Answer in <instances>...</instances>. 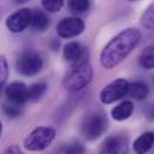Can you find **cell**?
<instances>
[{"label": "cell", "instance_id": "cell-1", "mask_svg": "<svg viewBox=\"0 0 154 154\" xmlns=\"http://www.w3.org/2000/svg\"><path fill=\"white\" fill-rule=\"evenodd\" d=\"M141 39L140 30L129 28L116 35L102 50L100 63L106 69H112L119 65L139 44Z\"/></svg>", "mask_w": 154, "mask_h": 154}, {"label": "cell", "instance_id": "cell-2", "mask_svg": "<svg viewBox=\"0 0 154 154\" xmlns=\"http://www.w3.org/2000/svg\"><path fill=\"white\" fill-rule=\"evenodd\" d=\"M92 78L93 71L86 59L79 63L72 65L71 71L63 79V87L71 92L80 91L92 81Z\"/></svg>", "mask_w": 154, "mask_h": 154}, {"label": "cell", "instance_id": "cell-3", "mask_svg": "<svg viewBox=\"0 0 154 154\" xmlns=\"http://www.w3.org/2000/svg\"><path fill=\"white\" fill-rule=\"evenodd\" d=\"M55 139V130L50 127H37L25 139L24 148L29 152H41L47 149Z\"/></svg>", "mask_w": 154, "mask_h": 154}, {"label": "cell", "instance_id": "cell-4", "mask_svg": "<svg viewBox=\"0 0 154 154\" xmlns=\"http://www.w3.org/2000/svg\"><path fill=\"white\" fill-rule=\"evenodd\" d=\"M17 71L25 77L36 75L43 67V60L35 51H25L17 60Z\"/></svg>", "mask_w": 154, "mask_h": 154}, {"label": "cell", "instance_id": "cell-5", "mask_svg": "<svg viewBox=\"0 0 154 154\" xmlns=\"http://www.w3.org/2000/svg\"><path fill=\"white\" fill-rule=\"evenodd\" d=\"M106 129V119L103 115L99 114H92L87 116L81 125L82 135L86 140L92 141L98 139Z\"/></svg>", "mask_w": 154, "mask_h": 154}, {"label": "cell", "instance_id": "cell-6", "mask_svg": "<svg viewBox=\"0 0 154 154\" xmlns=\"http://www.w3.org/2000/svg\"><path fill=\"white\" fill-rule=\"evenodd\" d=\"M128 88H129V82L127 80L116 79L100 91L99 99L103 104H111L123 98L128 93Z\"/></svg>", "mask_w": 154, "mask_h": 154}, {"label": "cell", "instance_id": "cell-7", "mask_svg": "<svg viewBox=\"0 0 154 154\" xmlns=\"http://www.w3.org/2000/svg\"><path fill=\"white\" fill-rule=\"evenodd\" d=\"M31 17L32 12L29 8H20L7 17L6 26L11 32L19 34L31 24Z\"/></svg>", "mask_w": 154, "mask_h": 154}, {"label": "cell", "instance_id": "cell-8", "mask_svg": "<svg viewBox=\"0 0 154 154\" xmlns=\"http://www.w3.org/2000/svg\"><path fill=\"white\" fill-rule=\"evenodd\" d=\"M84 29L85 24L79 17H68L57 24L56 31L61 38H72L79 36Z\"/></svg>", "mask_w": 154, "mask_h": 154}, {"label": "cell", "instance_id": "cell-9", "mask_svg": "<svg viewBox=\"0 0 154 154\" xmlns=\"http://www.w3.org/2000/svg\"><path fill=\"white\" fill-rule=\"evenodd\" d=\"M5 94H6L7 99L16 106L23 105L26 103V100H29L28 99V87L24 82H20V81L11 82L6 87Z\"/></svg>", "mask_w": 154, "mask_h": 154}, {"label": "cell", "instance_id": "cell-10", "mask_svg": "<svg viewBox=\"0 0 154 154\" xmlns=\"http://www.w3.org/2000/svg\"><path fill=\"white\" fill-rule=\"evenodd\" d=\"M63 56L65 59L71 62L72 65L79 63L87 59V53L85 47L79 42H68L63 48Z\"/></svg>", "mask_w": 154, "mask_h": 154}, {"label": "cell", "instance_id": "cell-11", "mask_svg": "<svg viewBox=\"0 0 154 154\" xmlns=\"http://www.w3.org/2000/svg\"><path fill=\"white\" fill-rule=\"evenodd\" d=\"M127 148V140L123 136L112 135L105 139L102 146L103 154H123Z\"/></svg>", "mask_w": 154, "mask_h": 154}, {"label": "cell", "instance_id": "cell-12", "mask_svg": "<svg viewBox=\"0 0 154 154\" xmlns=\"http://www.w3.org/2000/svg\"><path fill=\"white\" fill-rule=\"evenodd\" d=\"M154 143V133L153 131H146L141 134L133 145L134 152L136 154H146L152 147Z\"/></svg>", "mask_w": 154, "mask_h": 154}, {"label": "cell", "instance_id": "cell-13", "mask_svg": "<svg viewBox=\"0 0 154 154\" xmlns=\"http://www.w3.org/2000/svg\"><path fill=\"white\" fill-rule=\"evenodd\" d=\"M134 111V104L130 100H124L111 110V116L116 121L128 119Z\"/></svg>", "mask_w": 154, "mask_h": 154}, {"label": "cell", "instance_id": "cell-14", "mask_svg": "<svg viewBox=\"0 0 154 154\" xmlns=\"http://www.w3.org/2000/svg\"><path fill=\"white\" fill-rule=\"evenodd\" d=\"M148 86L143 81H134L133 84H129L128 93L130 94L131 98L135 100H143L148 96Z\"/></svg>", "mask_w": 154, "mask_h": 154}, {"label": "cell", "instance_id": "cell-15", "mask_svg": "<svg viewBox=\"0 0 154 154\" xmlns=\"http://www.w3.org/2000/svg\"><path fill=\"white\" fill-rule=\"evenodd\" d=\"M35 30L37 31H44L49 26V18L44 11L36 10L32 13L31 17V24H30Z\"/></svg>", "mask_w": 154, "mask_h": 154}, {"label": "cell", "instance_id": "cell-16", "mask_svg": "<svg viewBox=\"0 0 154 154\" xmlns=\"http://www.w3.org/2000/svg\"><path fill=\"white\" fill-rule=\"evenodd\" d=\"M140 66L145 69H152L154 68V47H147L142 50L139 57Z\"/></svg>", "mask_w": 154, "mask_h": 154}, {"label": "cell", "instance_id": "cell-17", "mask_svg": "<svg viewBox=\"0 0 154 154\" xmlns=\"http://www.w3.org/2000/svg\"><path fill=\"white\" fill-rule=\"evenodd\" d=\"M91 6V0H68V8L71 12L80 14L88 11Z\"/></svg>", "mask_w": 154, "mask_h": 154}, {"label": "cell", "instance_id": "cell-18", "mask_svg": "<svg viewBox=\"0 0 154 154\" xmlns=\"http://www.w3.org/2000/svg\"><path fill=\"white\" fill-rule=\"evenodd\" d=\"M45 90H47V85L44 82H37V84L31 85L28 88V99L29 100H37L43 96Z\"/></svg>", "mask_w": 154, "mask_h": 154}, {"label": "cell", "instance_id": "cell-19", "mask_svg": "<svg viewBox=\"0 0 154 154\" xmlns=\"http://www.w3.org/2000/svg\"><path fill=\"white\" fill-rule=\"evenodd\" d=\"M141 24L145 29H148V30L154 29V2L143 12L141 17Z\"/></svg>", "mask_w": 154, "mask_h": 154}, {"label": "cell", "instance_id": "cell-20", "mask_svg": "<svg viewBox=\"0 0 154 154\" xmlns=\"http://www.w3.org/2000/svg\"><path fill=\"white\" fill-rule=\"evenodd\" d=\"M65 4V0H42V5L45 11L55 13L59 12Z\"/></svg>", "mask_w": 154, "mask_h": 154}, {"label": "cell", "instance_id": "cell-21", "mask_svg": "<svg viewBox=\"0 0 154 154\" xmlns=\"http://www.w3.org/2000/svg\"><path fill=\"white\" fill-rule=\"evenodd\" d=\"M7 78H8V65L6 57L4 55H0V92L5 86Z\"/></svg>", "mask_w": 154, "mask_h": 154}, {"label": "cell", "instance_id": "cell-22", "mask_svg": "<svg viewBox=\"0 0 154 154\" xmlns=\"http://www.w3.org/2000/svg\"><path fill=\"white\" fill-rule=\"evenodd\" d=\"M84 152H85L84 146L79 142H75V143H72L71 146L63 148L60 152V154H84Z\"/></svg>", "mask_w": 154, "mask_h": 154}, {"label": "cell", "instance_id": "cell-23", "mask_svg": "<svg viewBox=\"0 0 154 154\" xmlns=\"http://www.w3.org/2000/svg\"><path fill=\"white\" fill-rule=\"evenodd\" d=\"M2 110H4L5 115L8 116V117H11V118L18 117L19 114H20L19 109H18L16 105H6V104H5V105L2 106Z\"/></svg>", "mask_w": 154, "mask_h": 154}, {"label": "cell", "instance_id": "cell-24", "mask_svg": "<svg viewBox=\"0 0 154 154\" xmlns=\"http://www.w3.org/2000/svg\"><path fill=\"white\" fill-rule=\"evenodd\" d=\"M1 154H24V152L20 149V147L18 145H11Z\"/></svg>", "mask_w": 154, "mask_h": 154}, {"label": "cell", "instance_id": "cell-25", "mask_svg": "<svg viewBox=\"0 0 154 154\" xmlns=\"http://www.w3.org/2000/svg\"><path fill=\"white\" fill-rule=\"evenodd\" d=\"M26 1H29V0H16V2H18V4H23V2H26Z\"/></svg>", "mask_w": 154, "mask_h": 154}, {"label": "cell", "instance_id": "cell-26", "mask_svg": "<svg viewBox=\"0 0 154 154\" xmlns=\"http://www.w3.org/2000/svg\"><path fill=\"white\" fill-rule=\"evenodd\" d=\"M1 134H2V124H1V121H0V137H1Z\"/></svg>", "mask_w": 154, "mask_h": 154}, {"label": "cell", "instance_id": "cell-27", "mask_svg": "<svg viewBox=\"0 0 154 154\" xmlns=\"http://www.w3.org/2000/svg\"><path fill=\"white\" fill-rule=\"evenodd\" d=\"M128 1H131L133 2V1H137V0H128Z\"/></svg>", "mask_w": 154, "mask_h": 154}, {"label": "cell", "instance_id": "cell-28", "mask_svg": "<svg viewBox=\"0 0 154 154\" xmlns=\"http://www.w3.org/2000/svg\"><path fill=\"white\" fill-rule=\"evenodd\" d=\"M102 154H103V153H102Z\"/></svg>", "mask_w": 154, "mask_h": 154}]
</instances>
